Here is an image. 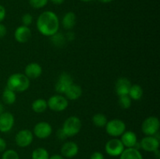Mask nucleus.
<instances>
[{"mask_svg": "<svg viewBox=\"0 0 160 159\" xmlns=\"http://www.w3.org/2000/svg\"><path fill=\"white\" fill-rule=\"evenodd\" d=\"M37 28L42 34L51 37L59 31V17L52 11H45L38 17Z\"/></svg>", "mask_w": 160, "mask_h": 159, "instance_id": "nucleus-1", "label": "nucleus"}, {"mask_svg": "<svg viewBox=\"0 0 160 159\" xmlns=\"http://www.w3.org/2000/svg\"><path fill=\"white\" fill-rule=\"evenodd\" d=\"M31 81L23 73H17L11 75L7 80L6 87L14 92H24L30 87Z\"/></svg>", "mask_w": 160, "mask_h": 159, "instance_id": "nucleus-2", "label": "nucleus"}, {"mask_svg": "<svg viewBox=\"0 0 160 159\" xmlns=\"http://www.w3.org/2000/svg\"><path fill=\"white\" fill-rule=\"evenodd\" d=\"M81 126V121L78 117L70 116L64 122L62 130L67 137H73L79 133Z\"/></svg>", "mask_w": 160, "mask_h": 159, "instance_id": "nucleus-3", "label": "nucleus"}, {"mask_svg": "<svg viewBox=\"0 0 160 159\" xmlns=\"http://www.w3.org/2000/svg\"><path fill=\"white\" fill-rule=\"evenodd\" d=\"M105 127L106 132L112 137H120L126 131V124L123 120L119 118L108 121Z\"/></svg>", "mask_w": 160, "mask_h": 159, "instance_id": "nucleus-4", "label": "nucleus"}, {"mask_svg": "<svg viewBox=\"0 0 160 159\" xmlns=\"http://www.w3.org/2000/svg\"><path fill=\"white\" fill-rule=\"evenodd\" d=\"M159 120L157 117L149 116L144 120L142 124V130L146 136H155L159 132Z\"/></svg>", "mask_w": 160, "mask_h": 159, "instance_id": "nucleus-5", "label": "nucleus"}, {"mask_svg": "<svg viewBox=\"0 0 160 159\" xmlns=\"http://www.w3.org/2000/svg\"><path fill=\"white\" fill-rule=\"evenodd\" d=\"M47 104L54 112H62L68 107V100L61 94H55L48 98Z\"/></svg>", "mask_w": 160, "mask_h": 159, "instance_id": "nucleus-6", "label": "nucleus"}, {"mask_svg": "<svg viewBox=\"0 0 160 159\" xmlns=\"http://www.w3.org/2000/svg\"><path fill=\"white\" fill-rule=\"evenodd\" d=\"M105 149H106V152L109 155L112 156V157H117V156H120L122 154L125 147L122 143L121 140L117 138H113L109 140L106 143Z\"/></svg>", "mask_w": 160, "mask_h": 159, "instance_id": "nucleus-7", "label": "nucleus"}, {"mask_svg": "<svg viewBox=\"0 0 160 159\" xmlns=\"http://www.w3.org/2000/svg\"><path fill=\"white\" fill-rule=\"evenodd\" d=\"M34 140V134L29 129H21L17 133L15 141L20 147H27L31 144Z\"/></svg>", "mask_w": 160, "mask_h": 159, "instance_id": "nucleus-8", "label": "nucleus"}, {"mask_svg": "<svg viewBox=\"0 0 160 159\" xmlns=\"http://www.w3.org/2000/svg\"><path fill=\"white\" fill-rule=\"evenodd\" d=\"M73 83V78L69 73H62L58 77L56 85H55V90L57 93L62 94L65 93L67 88Z\"/></svg>", "mask_w": 160, "mask_h": 159, "instance_id": "nucleus-9", "label": "nucleus"}, {"mask_svg": "<svg viewBox=\"0 0 160 159\" xmlns=\"http://www.w3.org/2000/svg\"><path fill=\"white\" fill-rule=\"evenodd\" d=\"M52 132V126L47 122H39L34 126L33 134L39 139H46Z\"/></svg>", "mask_w": 160, "mask_h": 159, "instance_id": "nucleus-10", "label": "nucleus"}, {"mask_svg": "<svg viewBox=\"0 0 160 159\" xmlns=\"http://www.w3.org/2000/svg\"><path fill=\"white\" fill-rule=\"evenodd\" d=\"M140 146L144 151L148 152H155L159 150V140L155 136H146L141 140Z\"/></svg>", "mask_w": 160, "mask_h": 159, "instance_id": "nucleus-11", "label": "nucleus"}, {"mask_svg": "<svg viewBox=\"0 0 160 159\" xmlns=\"http://www.w3.org/2000/svg\"><path fill=\"white\" fill-rule=\"evenodd\" d=\"M14 116L12 113L4 112L0 115V132H8L14 126Z\"/></svg>", "mask_w": 160, "mask_h": 159, "instance_id": "nucleus-12", "label": "nucleus"}, {"mask_svg": "<svg viewBox=\"0 0 160 159\" xmlns=\"http://www.w3.org/2000/svg\"><path fill=\"white\" fill-rule=\"evenodd\" d=\"M31 37V31L29 26H18L14 31V38L17 42L20 44L26 43Z\"/></svg>", "mask_w": 160, "mask_h": 159, "instance_id": "nucleus-13", "label": "nucleus"}, {"mask_svg": "<svg viewBox=\"0 0 160 159\" xmlns=\"http://www.w3.org/2000/svg\"><path fill=\"white\" fill-rule=\"evenodd\" d=\"M131 83L128 78L120 77L117 80L115 84V91L118 96L128 95L130 88L131 87Z\"/></svg>", "mask_w": 160, "mask_h": 159, "instance_id": "nucleus-14", "label": "nucleus"}, {"mask_svg": "<svg viewBox=\"0 0 160 159\" xmlns=\"http://www.w3.org/2000/svg\"><path fill=\"white\" fill-rule=\"evenodd\" d=\"M79 147L76 143L73 141H68L63 143L61 147V154L62 156L67 158H72L78 154Z\"/></svg>", "mask_w": 160, "mask_h": 159, "instance_id": "nucleus-15", "label": "nucleus"}, {"mask_svg": "<svg viewBox=\"0 0 160 159\" xmlns=\"http://www.w3.org/2000/svg\"><path fill=\"white\" fill-rule=\"evenodd\" d=\"M42 68L40 64L36 62H31L26 65L24 70V74L29 79H37L42 75Z\"/></svg>", "mask_w": 160, "mask_h": 159, "instance_id": "nucleus-16", "label": "nucleus"}, {"mask_svg": "<svg viewBox=\"0 0 160 159\" xmlns=\"http://www.w3.org/2000/svg\"><path fill=\"white\" fill-rule=\"evenodd\" d=\"M120 140L124 146V147L131 148L135 147L138 143L137 135L133 131H125L121 136H120Z\"/></svg>", "mask_w": 160, "mask_h": 159, "instance_id": "nucleus-17", "label": "nucleus"}, {"mask_svg": "<svg viewBox=\"0 0 160 159\" xmlns=\"http://www.w3.org/2000/svg\"><path fill=\"white\" fill-rule=\"evenodd\" d=\"M64 94L66 95V98L67 100H71V101H75L78 98H81L82 95V88L81 86L76 84H72L70 87L67 88Z\"/></svg>", "mask_w": 160, "mask_h": 159, "instance_id": "nucleus-18", "label": "nucleus"}, {"mask_svg": "<svg viewBox=\"0 0 160 159\" xmlns=\"http://www.w3.org/2000/svg\"><path fill=\"white\" fill-rule=\"evenodd\" d=\"M77 23V17L74 12H68L63 16L62 20V24L64 29L71 30L74 27Z\"/></svg>", "mask_w": 160, "mask_h": 159, "instance_id": "nucleus-19", "label": "nucleus"}, {"mask_svg": "<svg viewBox=\"0 0 160 159\" xmlns=\"http://www.w3.org/2000/svg\"><path fill=\"white\" fill-rule=\"evenodd\" d=\"M120 159H143L142 154L135 147L126 148L120 155Z\"/></svg>", "mask_w": 160, "mask_h": 159, "instance_id": "nucleus-20", "label": "nucleus"}, {"mask_svg": "<svg viewBox=\"0 0 160 159\" xmlns=\"http://www.w3.org/2000/svg\"><path fill=\"white\" fill-rule=\"evenodd\" d=\"M31 108H32V110L36 113H43L44 112L46 111L47 108H48L47 101L43 98L36 99L35 101H33Z\"/></svg>", "mask_w": 160, "mask_h": 159, "instance_id": "nucleus-21", "label": "nucleus"}, {"mask_svg": "<svg viewBox=\"0 0 160 159\" xmlns=\"http://www.w3.org/2000/svg\"><path fill=\"white\" fill-rule=\"evenodd\" d=\"M128 95L131 98V100L138 101L143 96V89L138 84H133L130 88Z\"/></svg>", "mask_w": 160, "mask_h": 159, "instance_id": "nucleus-22", "label": "nucleus"}, {"mask_svg": "<svg viewBox=\"0 0 160 159\" xmlns=\"http://www.w3.org/2000/svg\"><path fill=\"white\" fill-rule=\"evenodd\" d=\"M2 100L4 103H6V104H9V105L14 104L16 100H17L16 92L10 90L8 87H6L2 92Z\"/></svg>", "mask_w": 160, "mask_h": 159, "instance_id": "nucleus-23", "label": "nucleus"}, {"mask_svg": "<svg viewBox=\"0 0 160 159\" xmlns=\"http://www.w3.org/2000/svg\"><path fill=\"white\" fill-rule=\"evenodd\" d=\"M107 122V118L104 114L97 113L92 117V123L97 127H104L106 126Z\"/></svg>", "mask_w": 160, "mask_h": 159, "instance_id": "nucleus-24", "label": "nucleus"}, {"mask_svg": "<svg viewBox=\"0 0 160 159\" xmlns=\"http://www.w3.org/2000/svg\"><path fill=\"white\" fill-rule=\"evenodd\" d=\"M49 154L48 151L43 147H38L34 150L31 154V159H48Z\"/></svg>", "mask_w": 160, "mask_h": 159, "instance_id": "nucleus-25", "label": "nucleus"}, {"mask_svg": "<svg viewBox=\"0 0 160 159\" xmlns=\"http://www.w3.org/2000/svg\"><path fill=\"white\" fill-rule=\"evenodd\" d=\"M51 41L55 46L62 47L66 42V37L62 33L57 32L54 35L51 36Z\"/></svg>", "mask_w": 160, "mask_h": 159, "instance_id": "nucleus-26", "label": "nucleus"}, {"mask_svg": "<svg viewBox=\"0 0 160 159\" xmlns=\"http://www.w3.org/2000/svg\"><path fill=\"white\" fill-rule=\"evenodd\" d=\"M131 98H130L129 95H122V96H119V105L120 108L123 109H128L131 106Z\"/></svg>", "mask_w": 160, "mask_h": 159, "instance_id": "nucleus-27", "label": "nucleus"}, {"mask_svg": "<svg viewBox=\"0 0 160 159\" xmlns=\"http://www.w3.org/2000/svg\"><path fill=\"white\" fill-rule=\"evenodd\" d=\"M48 0H29V4L34 9H42L48 4Z\"/></svg>", "mask_w": 160, "mask_h": 159, "instance_id": "nucleus-28", "label": "nucleus"}, {"mask_svg": "<svg viewBox=\"0 0 160 159\" xmlns=\"http://www.w3.org/2000/svg\"><path fill=\"white\" fill-rule=\"evenodd\" d=\"M2 159H19V155L14 150H7L3 152Z\"/></svg>", "mask_w": 160, "mask_h": 159, "instance_id": "nucleus-29", "label": "nucleus"}, {"mask_svg": "<svg viewBox=\"0 0 160 159\" xmlns=\"http://www.w3.org/2000/svg\"><path fill=\"white\" fill-rule=\"evenodd\" d=\"M22 23L23 26H29L33 23V17L31 13H25L22 17Z\"/></svg>", "mask_w": 160, "mask_h": 159, "instance_id": "nucleus-30", "label": "nucleus"}, {"mask_svg": "<svg viewBox=\"0 0 160 159\" xmlns=\"http://www.w3.org/2000/svg\"><path fill=\"white\" fill-rule=\"evenodd\" d=\"M90 159H104V155L99 151H95L91 155Z\"/></svg>", "mask_w": 160, "mask_h": 159, "instance_id": "nucleus-31", "label": "nucleus"}, {"mask_svg": "<svg viewBox=\"0 0 160 159\" xmlns=\"http://www.w3.org/2000/svg\"><path fill=\"white\" fill-rule=\"evenodd\" d=\"M6 16V9H5L4 6L0 5V23H2V22L5 20Z\"/></svg>", "mask_w": 160, "mask_h": 159, "instance_id": "nucleus-32", "label": "nucleus"}, {"mask_svg": "<svg viewBox=\"0 0 160 159\" xmlns=\"http://www.w3.org/2000/svg\"><path fill=\"white\" fill-rule=\"evenodd\" d=\"M6 33H7V29H6V26L4 24L0 23V38H2L5 36L6 35Z\"/></svg>", "mask_w": 160, "mask_h": 159, "instance_id": "nucleus-33", "label": "nucleus"}, {"mask_svg": "<svg viewBox=\"0 0 160 159\" xmlns=\"http://www.w3.org/2000/svg\"><path fill=\"white\" fill-rule=\"evenodd\" d=\"M6 142L3 138L0 137V152H4L6 149Z\"/></svg>", "mask_w": 160, "mask_h": 159, "instance_id": "nucleus-34", "label": "nucleus"}, {"mask_svg": "<svg viewBox=\"0 0 160 159\" xmlns=\"http://www.w3.org/2000/svg\"><path fill=\"white\" fill-rule=\"evenodd\" d=\"M57 136H58V137H59V139H62H62H64V138H66V137H67V136L64 134L63 131L62 130V129H59V130H58Z\"/></svg>", "mask_w": 160, "mask_h": 159, "instance_id": "nucleus-35", "label": "nucleus"}, {"mask_svg": "<svg viewBox=\"0 0 160 159\" xmlns=\"http://www.w3.org/2000/svg\"><path fill=\"white\" fill-rule=\"evenodd\" d=\"M66 36H67V37H66V39H68L69 41H72L74 38V34H73V32H71V31H69Z\"/></svg>", "mask_w": 160, "mask_h": 159, "instance_id": "nucleus-36", "label": "nucleus"}, {"mask_svg": "<svg viewBox=\"0 0 160 159\" xmlns=\"http://www.w3.org/2000/svg\"><path fill=\"white\" fill-rule=\"evenodd\" d=\"M50 1L55 5H61L65 2V0H50Z\"/></svg>", "mask_w": 160, "mask_h": 159, "instance_id": "nucleus-37", "label": "nucleus"}, {"mask_svg": "<svg viewBox=\"0 0 160 159\" xmlns=\"http://www.w3.org/2000/svg\"><path fill=\"white\" fill-rule=\"evenodd\" d=\"M48 159H64V158L62 155H59V154H54V155L49 157V158Z\"/></svg>", "mask_w": 160, "mask_h": 159, "instance_id": "nucleus-38", "label": "nucleus"}, {"mask_svg": "<svg viewBox=\"0 0 160 159\" xmlns=\"http://www.w3.org/2000/svg\"><path fill=\"white\" fill-rule=\"evenodd\" d=\"M99 2H101L102 3H109L111 2L114 1V0H98Z\"/></svg>", "mask_w": 160, "mask_h": 159, "instance_id": "nucleus-39", "label": "nucleus"}, {"mask_svg": "<svg viewBox=\"0 0 160 159\" xmlns=\"http://www.w3.org/2000/svg\"><path fill=\"white\" fill-rule=\"evenodd\" d=\"M2 112H4V107H3V105L2 103H0V115H1Z\"/></svg>", "mask_w": 160, "mask_h": 159, "instance_id": "nucleus-40", "label": "nucleus"}, {"mask_svg": "<svg viewBox=\"0 0 160 159\" xmlns=\"http://www.w3.org/2000/svg\"><path fill=\"white\" fill-rule=\"evenodd\" d=\"M81 2H91L92 0H80Z\"/></svg>", "mask_w": 160, "mask_h": 159, "instance_id": "nucleus-41", "label": "nucleus"}]
</instances>
